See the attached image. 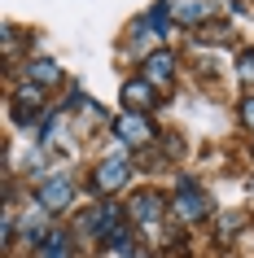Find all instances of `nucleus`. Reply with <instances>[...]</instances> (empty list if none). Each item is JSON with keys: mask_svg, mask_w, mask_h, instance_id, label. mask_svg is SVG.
<instances>
[{"mask_svg": "<svg viewBox=\"0 0 254 258\" xmlns=\"http://www.w3.org/2000/svg\"><path fill=\"white\" fill-rule=\"evenodd\" d=\"M237 70H241V79H254V53H245L237 61Z\"/></svg>", "mask_w": 254, "mask_h": 258, "instance_id": "nucleus-11", "label": "nucleus"}, {"mask_svg": "<svg viewBox=\"0 0 254 258\" xmlns=\"http://www.w3.org/2000/svg\"><path fill=\"white\" fill-rule=\"evenodd\" d=\"M27 75L35 83H53L57 79V66H53V61H35V66H27Z\"/></svg>", "mask_w": 254, "mask_h": 258, "instance_id": "nucleus-9", "label": "nucleus"}, {"mask_svg": "<svg viewBox=\"0 0 254 258\" xmlns=\"http://www.w3.org/2000/svg\"><path fill=\"white\" fill-rule=\"evenodd\" d=\"M171 75H175V57L171 53H154L145 61V79L149 83H171Z\"/></svg>", "mask_w": 254, "mask_h": 258, "instance_id": "nucleus-6", "label": "nucleus"}, {"mask_svg": "<svg viewBox=\"0 0 254 258\" xmlns=\"http://www.w3.org/2000/svg\"><path fill=\"white\" fill-rule=\"evenodd\" d=\"M180 18H184V22H201V18H211V9H206V5L184 0V5H180Z\"/></svg>", "mask_w": 254, "mask_h": 258, "instance_id": "nucleus-10", "label": "nucleus"}, {"mask_svg": "<svg viewBox=\"0 0 254 258\" xmlns=\"http://www.w3.org/2000/svg\"><path fill=\"white\" fill-rule=\"evenodd\" d=\"M114 132H119L127 145H145V140H154V127H149L140 114H123V118L114 122Z\"/></svg>", "mask_w": 254, "mask_h": 258, "instance_id": "nucleus-4", "label": "nucleus"}, {"mask_svg": "<svg viewBox=\"0 0 254 258\" xmlns=\"http://www.w3.org/2000/svg\"><path fill=\"white\" fill-rule=\"evenodd\" d=\"M162 206H167V202H162L158 192H140V197L132 202V219H136V223H145V228H154L158 215H162Z\"/></svg>", "mask_w": 254, "mask_h": 258, "instance_id": "nucleus-5", "label": "nucleus"}, {"mask_svg": "<svg viewBox=\"0 0 254 258\" xmlns=\"http://www.w3.org/2000/svg\"><path fill=\"white\" fill-rule=\"evenodd\" d=\"M175 215L180 219H188V223H193V219H201L206 215V192L197 188V184H193V179H180V188H175Z\"/></svg>", "mask_w": 254, "mask_h": 258, "instance_id": "nucleus-1", "label": "nucleus"}, {"mask_svg": "<svg viewBox=\"0 0 254 258\" xmlns=\"http://www.w3.org/2000/svg\"><path fill=\"white\" fill-rule=\"evenodd\" d=\"M114 223H119V210L114 206H96L92 215H88V232H96V236H110Z\"/></svg>", "mask_w": 254, "mask_h": 258, "instance_id": "nucleus-7", "label": "nucleus"}, {"mask_svg": "<svg viewBox=\"0 0 254 258\" xmlns=\"http://www.w3.org/2000/svg\"><path fill=\"white\" fill-rule=\"evenodd\" d=\"M70 197H75V188H70L66 175H48L40 184V206H44V210H66Z\"/></svg>", "mask_w": 254, "mask_h": 258, "instance_id": "nucleus-3", "label": "nucleus"}, {"mask_svg": "<svg viewBox=\"0 0 254 258\" xmlns=\"http://www.w3.org/2000/svg\"><path fill=\"white\" fill-rule=\"evenodd\" d=\"M123 101H127V105H154V83H149V79L123 83Z\"/></svg>", "mask_w": 254, "mask_h": 258, "instance_id": "nucleus-8", "label": "nucleus"}, {"mask_svg": "<svg viewBox=\"0 0 254 258\" xmlns=\"http://www.w3.org/2000/svg\"><path fill=\"white\" fill-rule=\"evenodd\" d=\"M241 228V215H228L224 219V228H219V236H224V241H228V236H232V232H237Z\"/></svg>", "mask_w": 254, "mask_h": 258, "instance_id": "nucleus-12", "label": "nucleus"}, {"mask_svg": "<svg viewBox=\"0 0 254 258\" xmlns=\"http://www.w3.org/2000/svg\"><path fill=\"white\" fill-rule=\"evenodd\" d=\"M127 175H132V166L123 162V158H110V162H101V166H96L92 188H96V192H119L123 184H127Z\"/></svg>", "mask_w": 254, "mask_h": 258, "instance_id": "nucleus-2", "label": "nucleus"}, {"mask_svg": "<svg viewBox=\"0 0 254 258\" xmlns=\"http://www.w3.org/2000/svg\"><path fill=\"white\" fill-rule=\"evenodd\" d=\"M241 122L254 127V96H250V101H241Z\"/></svg>", "mask_w": 254, "mask_h": 258, "instance_id": "nucleus-13", "label": "nucleus"}]
</instances>
